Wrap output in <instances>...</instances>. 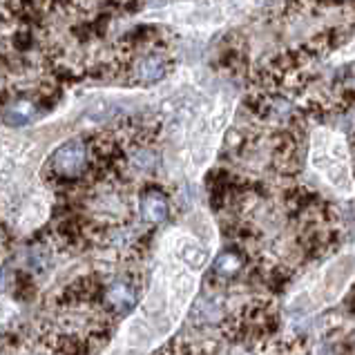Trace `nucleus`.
Returning <instances> with one entry per match:
<instances>
[{
  "mask_svg": "<svg viewBox=\"0 0 355 355\" xmlns=\"http://www.w3.org/2000/svg\"><path fill=\"white\" fill-rule=\"evenodd\" d=\"M311 168L327 181V184L338 190L340 195L351 197L355 192L351 157L347 141L338 132L320 128L311 137Z\"/></svg>",
  "mask_w": 355,
  "mask_h": 355,
  "instance_id": "obj_1",
  "label": "nucleus"
},
{
  "mask_svg": "<svg viewBox=\"0 0 355 355\" xmlns=\"http://www.w3.org/2000/svg\"><path fill=\"white\" fill-rule=\"evenodd\" d=\"M257 3H261V0H201V3L179 7L177 12L170 14V18L179 25L215 27L224 25L226 20L239 16L246 9L255 7Z\"/></svg>",
  "mask_w": 355,
  "mask_h": 355,
  "instance_id": "obj_2",
  "label": "nucleus"
},
{
  "mask_svg": "<svg viewBox=\"0 0 355 355\" xmlns=\"http://www.w3.org/2000/svg\"><path fill=\"white\" fill-rule=\"evenodd\" d=\"M353 275H355V263L351 259L333 261L327 268V272L322 275V279L309 291V300H311L309 311L336 304L344 293V288H347V284L353 279Z\"/></svg>",
  "mask_w": 355,
  "mask_h": 355,
  "instance_id": "obj_3",
  "label": "nucleus"
},
{
  "mask_svg": "<svg viewBox=\"0 0 355 355\" xmlns=\"http://www.w3.org/2000/svg\"><path fill=\"white\" fill-rule=\"evenodd\" d=\"M230 110H232L230 103H224L215 114L199 121V128L195 132V144H192V161H195V168L208 166V161L215 155L219 137L228 123Z\"/></svg>",
  "mask_w": 355,
  "mask_h": 355,
  "instance_id": "obj_4",
  "label": "nucleus"
},
{
  "mask_svg": "<svg viewBox=\"0 0 355 355\" xmlns=\"http://www.w3.org/2000/svg\"><path fill=\"white\" fill-rule=\"evenodd\" d=\"M87 164H89V150L80 139L65 141L63 146H58L54 150L52 159H49L52 175L65 181L78 179L87 170Z\"/></svg>",
  "mask_w": 355,
  "mask_h": 355,
  "instance_id": "obj_5",
  "label": "nucleus"
},
{
  "mask_svg": "<svg viewBox=\"0 0 355 355\" xmlns=\"http://www.w3.org/2000/svg\"><path fill=\"white\" fill-rule=\"evenodd\" d=\"M38 116V101L36 98H16L7 103L3 110V119L9 125H27Z\"/></svg>",
  "mask_w": 355,
  "mask_h": 355,
  "instance_id": "obj_6",
  "label": "nucleus"
},
{
  "mask_svg": "<svg viewBox=\"0 0 355 355\" xmlns=\"http://www.w3.org/2000/svg\"><path fill=\"white\" fill-rule=\"evenodd\" d=\"M135 74L139 80H144V83H155V80H161L166 76V60L164 56L159 54H148L144 58L137 60L135 65Z\"/></svg>",
  "mask_w": 355,
  "mask_h": 355,
  "instance_id": "obj_7",
  "label": "nucleus"
},
{
  "mask_svg": "<svg viewBox=\"0 0 355 355\" xmlns=\"http://www.w3.org/2000/svg\"><path fill=\"white\" fill-rule=\"evenodd\" d=\"M141 210H144V217L152 221V224H159V221L168 217V204L159 192H148L144 201H141Z\"/></svg>",
  "mask_w": 355,
  "mask_h": 355,
  "instance_id": "obj_8",
  "label": "nucleus"
},
{
  "mask_svg": "<svg viewBox=\"0 0 355 355\" xmlns=\"http://www.w3.org/2000/svg\"><path fill=\"white\" fill-rule=\"evenodd\" d=\"M107 300L112 302L114 306H125V304L135 302V295H132L130 286H125V284H114V286L107 291Z\"/></svg>",
  "mask_w": 355,
  "mask_h": 355,
  "instance_id": "obj_9",
  "label": "nucleus"
},
{
  "mask_svg": "<svg viewBox=\"0 0 355 355\" xmlns=\"http://www.w3.org/2000/svg\"><path fill=\"white\" fill-rule=\"evenodd\" d=\"M16 315V306L9 300L5 297H0V322H7V320H12Z\"/></svg>",
  "mask_w": 355,
  "mask_h": 355,
  "instance_id": "obj_10",
  "label": "nucleus"
},
{
  "mask_svg": "<svg viewBox=\"0 0 355 355\" xmlns=\"http://www.w3.org/2000/svg\"><path fill=\"white\" fill-rule=\"evenodd\" d=\"M14 43H16L18 49H29V47L34 45V36L29 34V32H18L16 38H14Z\"/></svg>",
  "mask_w": 355,
  "mask_h": 355,
  "instance_id": "obj_11",
  "label": "nucleus"
},
{
  "mask_svg": "<svg viewBox=\"0 0 355 355\" xmlns=\"http://www.w3.org/2000/svg\"><path fill=\"white\" fill-rule=\"evenodd\" d=\"M3 243H5V237H3V230H0V248H3Z\"/></svg>",
  "mask_w": 355,
  "mask_h": 355,
  "instance_id": "obj_12",
  "label": "nucleus"
}]
</instances>
